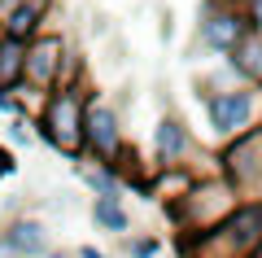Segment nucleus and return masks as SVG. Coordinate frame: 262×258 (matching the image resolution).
<instances>
[{
  "label": "nucleus",
  "instance_id": "39448f33",
  "mask_svg": "<svg viewBox=\"0 0 262 258\" xmlns=\"http://www.w3.org/2000/svg\"><path fill=\"white\" fill-rule=\"evenodd\" d=\"M249 18H245L241 9H210L206 5V18H201V44L210 48V53H236V44H241L245 35H249Z\"/></svg>",
  "mask_w": 262,
  "mask_h": 258
},
{
  "label": "nucleus",
  "instance_id": "2eb2a0df",
  "mask_svg": "<svg viewBox=\"0 0 262 258\" xmlns=\"http://www.w3.org/2000/svg\"><path fill=\"white\" fill-rule=\"evenodd\" d=\"M153 249H158V245H153V241H136V258H149Z\"/></svg>",
  "mask_w": 262,
  "mask_h": 258
},
{
  "label": "nucleus",
  "instance_id": "20e7f679",
  "mask_svg": "<svg viewBox=\"0 0 262 258\" xmlns=\"http://www.w3.org/2000/svg\"><path fill=\"white\" fill-rule=\"evenodd\" d=\"M83 136H88V149L101 157L105 171H114V162L122 157V131H118V118H114L110 105H88L83 114Z\"/></svg>",
  "mask_w": 262,
  "mask_h": 258
},
{
  "label": "nucleus",
  "instance_id": "f257e3e1",
  "mask_svg": "<svg viewBox=\"0 0 262 258\" xmlns=\"http://www.w3.org/2000/svg\"><path fill=\"white\" fill-rule=\"evenodd\" d=\"M83 114H88V101L75 92V88H57L44 105V118H39V131L44 140L66 157H79L88 149V136H83Z\"/></svg>",
  "mask_w": 262,
  "mask_h": 258
},
{
  "label": "nucleus",
  "instance_id": "aec40b11",
  "mask_svg": "<svg viewBox=\"0 0 262 258\" xmlns=\"http://www.w3.org/2000/svg\"><path fill=\"white\" fill-rule=\"evenodd\" d=\"M48 258H66V254H48Z\"/></svg>",
  "mask_w": 262,
  "mask_h": 258
},
{
  "label": "nucleus",
  "instance_id": "f3484780",
  "mask_svg": "<svg viewBox=\"0 0 262 258\" xmlns=\"http://www.w3.org/2000/svg\"><path fill=\"white\" fill-rule=\"evenodd\" d=\"M0 110H13V101H9V92H0Z\"/></svg>",
  "mask_w": 262,
  "mask_h": 258
},
{
  "label": "nucleus",
  "instance_id": "6e6552de",
  "mask_svg": "<svg viewBox=\"0 0 262 258\" xmlns=\"http://www.w3.org/2000/svg\"><path fill=\"white\" fill-rule=\"evenodd\" d=\"M44 13H48V0H22V5H18V9H13L5 22H0V27H5V35H9V39L31 44V39L39 35V22H44Z\"/></svg>",
  "mask_w": 262,
  "mask_h": 258
},
{
  "label": "nucleus",
  "instance_id": "1a4fd4ad",
  "mask_svg": "<svg viewBox=\"0 0 262 258\" xmlns=\"http://www.w3.org/2000/svg\"><path fill=\"white\" fill-rule=\"evenodd\" d=\"M153 153H158V162H179V157L188 153V131L179 118H162L158 131H153Z\"/></svg>",
  "mask_w": 262,
  "mask_h": 258
},
{
  "label": "nucleus",
  "instance_id": "f8f14e48",
  "mask_svg": "<svg viewBox=\"0 0 262 258\" xmlns=\"http://www.w3.org/2000/svg\"><path fill=\"white\" fill-rule=\"evenodd\" d=\"M92 219L101 223L105 232H127V223H131L127 210L118 206V197H96L92 202Z\"/></svg>",
  "mask_w": 262,
  "mask_h": 258
},
{
  "label": "nucleus",
  "instance_id": "412c9836",
  "mask_svg": "<svg viewBox=\"0 0 262 258\" xmlns=\"http://www.w3.org/2000/svg\"><path fill=\"white\" fill-rule=\"evenodd\" d=\"M0 35H5V27H0Z\"/></svg>",
  "mask_w": 262,
  "mask_h": 258
},
{
  "label": "nucleus",
  "instance_id": "a211bd4d",
  "mask_svg": "<svg viewBox=\"0 0 262 258\" xmlns=\"http://www.w3.org/2000/svg\"><path fill=\"white\" fill-rule=\"evenodd\" d=\"M0 258H18V254H9V249H5V245H0Z\"/></svg>",
  "mask_w": 262,
  "mask_h": 258
},
{
  "label": "nucleus",
  "instance_id": "4468645a",
  "mask_svg": "<svg viewBox=\"0 0 262 258\" xmlns=\"http://www.w3.org/2000/svg\"><path fill=\"white\" fill-rule=\"evenodd\" d=\"M9 140H13V145H27V127H22V123H13V131H9Z\"/></svg>",
  "mask_w": 262,
  "mask_h": 258
},
{
  "label": "nucleus",
  "instance_id": "0eeeda50",
  "mask_svg": "<svg viewBox=\"0 0 262 258\" xmlns=\"http://www.w3.org/2000/svg\"><path fill=\"white\" fill-rule=\"evenodd\" d=\"M0 245L18 258H48V236H44V223L35 219H13L9 232L0 236Z\"/></svg>",
  "mask_w": 262,
  "mask_h": 258
},
{
  "label": "nucleus",
  "instance_id": "423d86ee",
  "mask_svg": "<svg viewBox=\"0 0 262 258\" xmlns=\"http://www.w3.org/2000/svg\"><path fill=\"white\" fill-rule=\"evenodd\" d=\"M262 127H249L245 136H236L223 153V171H227V184L241 188V184H253L262 175Z\"/></svg>",
  "mask_w": 262,
  "mask_h": 258
},
{
  "label": "nucleus",
  "instance_id": "7ed1b4c3",
  "mask_svg": "<svg viewBox=\"0 0 262 258\" xmlns=\"http://www.w3.org/2000/svg\"><path fill=\"white\" fill-rule=\"evenodd\" d=\"M61 62H66V39L61 35H35L27 44V66H22V79L35 83V88H57L61 83Z\"/></svg>",
  "mask_w": 262,
  "mask_h": 258
},
{
  "label": "nucleus",
  "instance_id": "9d476101",
  "mask_svg": "<svg viewBox=\"0 0 262 258\" xmlns=\"http://www.w3.org/2000/svg\"><path fill=\"white\" fill-rule=\"evenodd\" d=\"M22 66H27V44L0 35V92H9V88L22 83Z\"/></svg>",
  "mask_w": 262,
  "mask_h": 258
},
{
  "label": "nucleus",
  "instance_id": "dca6fc26",
  "mask_svg": "<svg viewBox=\"0 0 262 258\" xmlns=\"http://www.w3.org/2000/svg\"><path fill=\"white\" fill-rule=\"evenodd\" d=\"M79 258H105V254H101L96 245H83V249H79Z\"/></svg>",
  "mask_w": 262,
  "mask_h": 258
},
{
  "label": "nucleus",
  "instance_id": "f03ea898",
  "mask_svg": "<svg viewBox=\"0 0 262 258\" xmlns=\"http://www.w3.org/2000/svg\"><path fill=\"white\" fill-rule=\"evenodd\" d=\"M253 110H258V96L249 88H227V92L210 96V127L219 136H245L253 123Z\"/></svg>",
  "mask_w": 262,
  "mask_h": 258
},
{
  "label": "nucleus",
  "instance_id": "ddd939ff",
  "mask_svg": "<svg viewBox=\"0 0 262 258\" xmlns=\"http://www.w3.org/2000/svg\"><path fill=\"white\" fill-rule=\"evenodd\" d=\"M249 27L262 35V0H253V18H249Z\"/></svg>",
  "mask_w": 262,
  "mask_h": 258
},
{
  "label": "nucleus",
  "instance_id": "6ab92c4d",
  "mask_svg": "<svg viewBox=\"0 0 262 258\" xmlns=\"http://www.w3.org/2000/svg\"><path fill=\"white\" fill-rule=\"evenodd\" d=\"M249 258H262V249H253V254H249Z\"/></svg>",
  "mask_w": 262,
  "mask_h": 258
},
{
  "label": "nucleus",
  "instance_id": "9b49d317",
  "mask_svg": "<svg viewBox=\"0 0 262 258\" xmlns=\"http://www.w3.org/2000/svg\"><path fill=\"white\" fill-rule=\"evenodd\" d=\"M232 70L245 74L249 83H262V35H258V31H249V35L236 44V53H232Z\"/></svg>",
  "mask_w": 262,
  "mask_h": 258
}]
</instances>
